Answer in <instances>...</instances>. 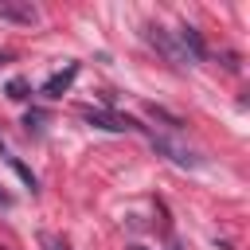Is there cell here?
I'll use <instances>...</instances> for the list:
<instances>
[{"label":"cell","instance_id":"ba28073f","mask_svg":"<svg viewBox=\"0 0 250 250\" xmlns=\"http://www.w3.org/2000/svg\"><path fill=\"white\" fill-rule=\"evenodd\" d=\"M39 242H43V250H66V242H62V238H55V234H47V230L39 234Z\"/></svg>","mask_w":250,"mask_h":250},{"label":"cell","instance_id":"277c9868","mask_svg":"<svg viewBox=\"0 0 250 250\" xmlns=\"http://www.w3.org/2000/svg\"><path fill=\"white\" fill-rule=\"evenodd\" d=\"M176 39H180V51H184V59H191V62H203L207 59V47H203V35L191 27V23H184L180 31H176Z\"/></svg>","mask_w":250,"mask_h":250},{"label":"cell","instance_id":"9c48e42d","mask_svg":"<svg viewBox=\"0 0 250 250\" xmlns=\"http://www.w3.org/2000/svg\"><path fill=\"white\" fill-rule=\"evenodd\" d=\"M39 121H43V113H39V109H27V117H23L27 133H31V129H39Z\"/></svg>","mask_w":250,"mask_h":250},{"label":"cell","instance_id":"8992f818","mask_svg":"<svg viewBox=\"0 0 250 250\" xmlns=\"http://www.w3.org/2000/svg\"><path fill=\"white\" fill-rule=\"evenodd\" d=\"M0 152H4V160H8L12 168H16V176H20V180H23V184H27L31 191H39V180H35V172H31V168H27V164H23L20 156H12V152H8V145H4Z\"/></svg>","mask_w":250,"mask_h":250},{"label":"cell","instance_id":"5b68a950","mask_svg":"<svg viewBox=\"0 0 250 250\" xmlns=\"http://www.w3.org/2000/svg\"><path fill=\"white\" fill-rule=\"evenodd\" d=\"M152 148H156V152H168V156H172L176 164H184V168H199V160H195L191 152H184V148H176V145H168L164 137H152Z\"/></svg>","mask_w":250,"mask_h":250},{"label":"cell","instance_id":"7c38bea8","mask_svg":"<svg viewBox=\"0 0 250 250\" xmlns=\"http://www.w3.org/2000/svg\"><path fill=\"white\" fill-rule=\"evenodd\" d=\"M129 250H145V246H129Z\"/></svg>","mask_w":250,"mask_h":250},{"label":"cell","instance_id":"3957f363","mask_svg":"<svg viewBox=\"0 0 250 250\" xmlns=\"http://www.w3.org/2000/svg\"><path fill=\"white\" fill-rule=\"evenodd\" d=\"M74 78H78V62H66L62 70H55V74H51V78L43 82V90H39V94L55 102V98H62V94L70 90V82H74Z\"/></svg>","mask_w":250,"mask_h":250},{"label":"cell","instance_id":"6da1fadb","mask_svg":"<svg viewBox=\"0 0 250 250\" xmlns=\"http://www.w3.org/2000/svg\"><path fill=\"white\" fill-rule=\"evenodd\" d=\"M82 117L90 121V125H98V129H109V133H129V129H145L141 121H133L129 113H113V109H94V105H86L82 109Z\"/></svg>","mask_w":250,"mask_h":250},{"label":"cell","instance_id":"7a4b0ae2","mask_svg":"<svg viewBox=\"0 0 250 250\" xmlns=\"http://www.w3.org/2000/svg\"><path fill=\"white\" fill-rule=\"evenodd\" d=\"M0 20L20 23V27H31V23L39 20V12H35L31 0H0Z\"/></svg>","mask_w":250,"mask_h":250},{"label":"cell","instance_id":"52a82bcc","mask_svg":"<svg viewBox=\"0 0 250 250\" xmlns=\"http://www.w3.org/2000/svg\"><path fill=\"white\" fill-rule=\"evenodd\" d=\"M4 94H8L12 102H27V98H31V82H27V78H12V82L4 86Z\"/></svg>","mask_w":250,"mask_h":250},{"label":"cell","instance_id":"30bf717a","mask_svg":"<svg viewBox=\"0 0 250 250\" xmlns=\"http://www.w3.org/2000/svg\"><path fill=\"white\" fill-rule=\"evenodd\" d=\"M0 207H4V211H8V207H12V195H8V191H4V188H0Z\"/></svg>","mask_w":250,"mask_h":250},{"label":"cell","instance_id":"8fae6325","mask_svg":"<svg viewBox=\"0 0 250 250\" xmlns=\"http://www.w3.org/2000/svg\"><path fill=\"white\" fill-rule=\"evenodd\" d=\"M0 62H8V51H0Z\"/></svg>","mask_w":250,"mask_h":250}]
</instances>
